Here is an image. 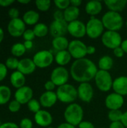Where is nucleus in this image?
<instances>
[{"label":"nucleus","instance_id":"9d476101","mask_svg":"<svg viewBox=\"0 0 127 128\" xmlns=\"http://www.w3.org/2000/svg\"><path fill=\"white\" fill-rule=\"evenodd\" d=\"M70 75V72L65 67L58 66L52 70L50 75V80H52L56 86L59 87L67 83Z\"/></svg>","mask_w":127,"mask_h":128},{"label":"nucleus","instance_id":"de8ad7c7","mask_svg":"<svg viewBox=\"0 0 127 128\" xmlns=\"http://www.w3.org/2000/svg\"><path fill=\"white\" fill-rule=\"evenodd\" d=\"M15 2L14 0H0V7L7 8Z\"/></svg>","mask_w":127,"mask_h":128},{"label":"nucleus","instance_id":"58836bf2","mask_svg":"<svg viewBox=\"0 0 127 128\" xmlns=\"http://www.w3.org/2000/svg\"><path fill=\"white\" fill-rule=\"evenodd\" d=\"M35 34L34 32L33 31V29L31 28H28L25 31V32L22 34V38L24 39V40H31L32 41L34 38H35Z\"/></svg>","mask_w":127,"mask_h":128},{"label":"nucleus","instance_id":"f3484780","mask_svg":"<svg viewBox=\"0 0 127 128\" xmlns=\"http://www.w3.org/2000/svg\"><path fill=\"white\" fill-rule=\"evenodd\" d=\"M34 120L35 123L41 128H49L53 121L52 114L45 110H40L34 114Z\"/></svg>","mask_w":127,"mask_h":128},{"label":"nucleus","instance_id":"c756f323","mask_svg":"<svg viewBox=\"0 0 127 128\" xmlns=\"http://www.w3.org/2000/svg\"><path fill=\"white\" fill-rule=\"evenodd\" d=\"M33 31L37 38H43L49 33V28L43 22H38L34 26Z\"/></svg>","mask_w":127,"mask_h":128},{"label":"nucleus","instance_id":"a19ab883","mask_svg":"<svg viewBox=\"0 0 127 128\" xmlns=\"http://www.w3.org/2000/svg\"><path fill=\"white\" fill-rule=\"evenodd\" d=\"M7 15L10 18V20H13V19H16V18H19V11L17 8H11L8 10L7 12Z\"/></svg>","mask_w":127,"mask_h":128},{"label":"nucleus","instance_id":"ddd939ff","mask_svg":"<svg viewBox=\"0 0 127 128\" xmlns=\"http://www.w3.org/2000/svg\"><path fill=\"white\" fill-rule=\"evenodd\" d=\"M124 104V98L115 92L111 93L105 99V105L109 110H118Z\"/></svg>","mask_w":127,"mask_h":128},{"label":"nucleus","instance_id":"412c9836","mask_svg":"<svg viewBox=\"0 0 127 128\" xmlns=\"http://www.w3.org/2000/svg\"><path fill=\"white\" fill-rule=\"evenodd\" d=\"M85 10L91 16H95L101 13L103 10V3L99 0L89 1L86 3Z\"/></svg>","mask_w":127,"mask_h":128},{"label":"nucleus","instance_id":"bb28decb","mask_svg":"<svg viewBox=\"0 0 127 128\" xmlns=\"http://www.w3.org/2000/svg\"><path fill=\"white\" fill-rule=\"evenodd\" d=\"M72 59V56L68 50L59 51L57 52L55 56V62L61 67H64L65 65L68 64Z\"/></svg>","mask_w":127,"mask_h":128},{"label":"nucleus","instance_id":"423d86ee","mask_svg":"<svg viewBox=\"0 0 127 128\" xmlns=\"http://www.w3.org/2000/svg\"><path fill=\"white\" fill-rule=\"evenodd\" d=\"M95 84L97 88L103 92H108L112 88L113 79L109 71L98 70L95 78Z\"/></svg>","mask_w":127,"mask_h":128},{"label":"nucleus","instance_id":"4c0bfd02","mask_svg":"<svg viewBox=\"0 0 127 128\" xmlns=\"http://www.w3.org/2000/svg\"><path fill=\"white\" fill-rule=\"evenodd\" d=\"M19 128H33V122L28 118H23L19 124Z\"/></svg>","mask_w":127,"mask_h":128},{"label":"nucleus","instance_id":"e2e57ef3","mask_svg":"<svg viewBox=\"0 0 127 128\" xmlns=\"http://www.w3.org/2000/svg\"></svg>","mask_w":127,"mask_h":128},{"label":"nucleus","instance_id":"a18cd8bd","mask_svg":"<svg viewBox=\"0 0 127 128\" xmlns=\"http://www.w3.org/2000/svg\"><path fill=\"white\" fill-rule=\"evenodd\" d=\"M79 128H95V126L94 125L93 123L88 121H82L79 124Z\"/></svg>","mask_w":127,"mask_h":128},{"label":"nucleus","instance_id":"e433bc0d","mask_svg":"<svg viewBox=\"0 0 127 128\" xmlns=\"http://www.w3.org/2000/svg\"><path fill=\"white\" fill-rule=\"evenodd\" d=\"M20 108H21V104L15 99L10 100L8 104V110L12 113H16L19 112L20 110Z\"/></svg>","mask_w":127,"mask_h":128},{"label":"nucleus","instance_id":"c9c22d12","mask_svg":"<svg viewBox=\"0 0 127 128\" xmlns=\"http://www.w3.org/2000/svg\"><path fill=\"white\" fill-rule=\"evenodd\" d=\"M54 4L57 7L58 10H64L68 7L70 6V0H55L54 1Z\"/></svg>","mask_w":127,"mask_h":128},{"label":"nucleus","instance_id":"4468645a","mask_svg":"<svg viewBox=\"0 0 127 128\" xmlns=\"http://www.w3.org/2000/svg\"><path fill=\"white\" fill-rule=\"evenodd\" d=\"M78 98L85 103H90L94 95L93 86L89 82L80 83L77 88Z\"/></svg>","mask_w":127,"mask_h":128},{"label":"nucleus","instance_id":"c03bdc74","mask_svg":"<svg viewBox=\"0 0 127 128\" xmlns=\"http://www.w3.org/2000/svg\"><path fill=\"white\" fill-rule=\"evenodd\" d=\"M113 53L117 58H122L125 54V52H124V50L121 48V46L117 47L115 50H113Z\"/></svg>","mask_w":127,"mask_h":128},{"label":"nucleus","instance_id":"cd10ccee","mask_svg":"<svg viewBox=\"0 0 127 128\" xmlns=\"http://www.w3.org/2000/svg\"><path fill=\"white\" fill-rule=\"evenodd\" d=\"M114 66V60L109 56H103L98 61V68L100 70L109 71Z\"/></svg>","mask_w":127,"mask_h":128},{"label":"nucleus","instance_id":"0eeeda50","mask_svg":"<svg viewBox=\"0 0 127 128\" xmlns=\"http://www.w3.org/2000/svg\"><path fill=\"white\" fill-rule=\"evenodd\" d=\"M37 68L43 69L49 67L55 60L53 53L46 50H43L37 52L32 58Z\"/></svg>","mask_w":127,"mask_h":128},{"label":"nucleus","instance_id":"6e6552de","mask_svg":"<svg viewBox=\"0 0 127 128\" xmlns=\"http://www.w3.org/2000/svg\"><path fill=\"white\" fill-rule=\"evenodd\" d=\"M103 44L111 50H115L121 46L123 42L122 37L118 32L106 31L101 37Z\"/></svg>","mask_w":127,"mask_h":128},{"label":"nucleus","instance_id":"09e8293b","mask_svg":"<svg viewBox=\"0 0 127 128\" xmlns=\"http://www.w3.org/2000/svg\"><path fill=\"white\" fill-rule=\"evenodd\" d=\"M109 128H126L124 125L122 124L121 122H112L109 125Z\"/></svg>","mask_w":127,"mask_h":128},{"label":"nucleus","instance_id":"b1692460","mask_svg":"<svg viewBox=\"0 0 127 128\" xmlns=\"http://www.w3.org/2000/svg\"><path fill=\"white\" fill-rule=\"evenodd\" d=\"M40 20V14L34 10H28L22 16V20L28 26H35L38 23Z\"/></svg>","mask_w":127,"mask_h":128},{"label":"nucleus","instance_id":"603ef678","mask_svg":"<svg viewBox=\"0 0 127 128\" xmlns=\"http://www.w3.org/2000/svg\"><path fill=\"white\" fill-rule=\"evenodd\" d=\"M26 50H31L33 46H34V44H33V41H31V40H25L24 43H23Z\"/></svg>","mask_w":127,"mask_h":128},{"label":"nucleus","instance_id":"a211bd4d","mask_svg":"<svg viewBox=\"0 0 127 128\" xmlns=\"http://www.w3.org/2000/svg\"><path fill=\"white\" fill-rule=\"evenodd\" d=\"M36 68L37 67L32 58H24L19 60L17 70H19V72H21L22 74L25 76L33 74L35 71Z\"/></svg>","mask_w":127,"mask_h":128},{"label":"nucleus","instance_id":"4d7b16f0","mask_svg":"<svg viewBox=\"0 0 127 128\" xmlns=\"http://www.w3.org/2000/svg\"><path fill=\"white\" fill-rule=\"evenodd\" d=\"M4 30L1 27H0V44L4 40Z\"/></svg>","mask_w":127,"mask_h":128},{"label":"nucleus","instance_id":"aec40b11","mask_svg":"<svg viewBox=\"0 0 127 128\" xmlns=\"http://www.w3.org/2000/svg\"><path fill=\"white\" fill-rule=\"evenodd\" d=\"M58 97L55 92H43L39 99L41 106L44 108H51L57 102Z\"/></svg>","mask_w":127,"mask_h":128},{"label":"nucleus","instance_id":"ea45409f","mask_svg":"<svg viewBox=\"0 0 127 128\" xmlns=\"http://www.w3.org/2000/svg\"><path fill=\"white\" fill-rule=\"evenodd\" d=\"M7 70L6 65L4 63L0 62V82L5 80V78L7 76Z\"/></svg>","mask_w":127,"mask_h":128},{"label":"nucleus","instance_id":"f257e3e1","mask_svg":"<svg viewBox=\"0 0 127 128\" xmlns=\"http://www.w3.org/2000/svg\"><path fill=\"white\" fill-rule=\"evenodd\" d=\"M98 71L96 64L88 58L75 60L71 64L70 74L76 82H89L94 80Z\"/></svg>","mask_w":127,"mask_h":128},{"label":"nucleus","instance_id":"864d4df0","mask_svg":"<svg viewBox=\"0 0 127 128\" xmlns=\"http://www.w3.org/2000/svg\"><path fill=\"white\" fill-rule=\"evenodd\" d=\"M57 128H76V127L72 125V124H69V123H67V122H64V123L60 124L57 127Z\"/></svg>","mask_w":127,"mask_h":128},{"label":"nucleus","instance_id":"9b49d317","mask_svg":"<svg viewBox=\"0 0 127 128\" xmlns=\"http://www.w3.org/2000/svg\"><path fill=\"white\" fill-rule=\"evenodd\" d=\"M7 30L11 37L19 38L22 36L23 33L26 30V25L21 18L10 20L7 26Z\"/></svg>","mask_w":127,"mask_h":128},{"label":"nucleus","instance_id":"bf43d9fd","mask_svg":"<svg viewBox=\"0 0 127 128\" xmlns=\"http://www.w3.org/2000/svg\"><path fill=\"white\" fill-rule=\"evenodd\" d=\"M1 124H2V123H1V121H0V126L1 125Z\"/></svg>","mask_w":127,"mask_h":128},{"label":"nucleus","instance_id":"2f4dec72","mask_svg":"<svg viewBox=\"0 0 127 128\" xmlns=\"http://www.w3.org/2000/svg\"><path fill=\"white\" fill-rule=\"evenodd\" d=\"M123 112L121 110H109L108 113V118L112 122H121L123 117Z\"/></svg>","mask_w":127,"mask_h":128},{"label":"nucleus","instance_id":"72a5a7b5","mask_svg":"<svg viewBox=\"0 0 127 128\" xmlns=\"http://www.w3.org/2000/svg\"><path fill=\"white\" fill-rule=\"evenodd\" d=\"M19 60L17 58L12 56V57H8L6 59L4 64L6 65L8 70H16L19 66Z\"/></svg>","mask_w":127,"mask_h":128},{"label":"nucleus","instance_id":"f704fd0d","mask_svg":"<svg viewBox=\"0 0 127 128\" xmlns=\"http://www.w3.org/2000/svg\"><path fill=\"white\" fill-rule=\"evenodd\" d=\"M27 106L28 109L30 112H33V113H37V112H39L41 109V105L39 100H36V99H31L28 104H27Z\"/></svg>","mask_w":127,"mask_h":128},{"label":"nucleus","instance_id":"393cba45","mask_svg":"<svg viewBox=\"0 0 127 128\" xmlns=\"http://www.w3.org/2000/svg\"><path fill=\"white\" fill-rule=\"evenodd\" d=\"M70 41L65 36H61L54 38L52 40V46L57 52L67 50Z\"/></svg>","mask_w":127,"mask_h":128},{"label":"nucleus","instance_id":"5fc2aeb1","mask_svg":"<svg viewBox=\"0 0 127 128\" xmlns=\"http://www.w3.org/2000/svg\"><path fill=\"white\" fill-rule=\"evenodd\" d=\"M121 122L124 125V127L127 128V110L123 113V117H122V119H121Z\"/></svg>","mask_w":127,"mask_h":128},{"label":"nucleus","instance_id":"5701e85b","mask_svg":"<svg viewBox=\"0 0 127 128\" xmlns=\"http://www.w3.org/2000/svg\"><path fill=\"white\" fill-rule=\"evenodd\" d=\"M104 4L110 11L120 13L126 8L127 0H106Z\"/></svg>","mask_w":127,"mask_h":128},{"label":"nucleus","instance_id":"8fccbe9b","mask_svg":"<svg viewBox=\"0 0 127 128\" xmlns=\"http://www.w3.org/2000/svg\"><path fill=\"white\" fill-rule=\"evenodd\" d=\"M96 47L94 46L90 45L87 46V55H94L96 52Z\"/></svg>","mask_w":127,"mask_h":128},{"label":"nucleus","instance_id":"20e7f679","mask_svg":"<svg viewBox=\"0 0 127 128\" xmlns=\"http://www.w3.org/2000/svg\"><path fill=\"white\" fill-rule=\"evenodd\" d=\"M55 93L58 100L63 104H73L78 98L77 88L73 85L68 83L58 87Z\"/></svg>","mask_w":127,"mask_h":128},{"label":"nucleus","instance_id":"f8f14e48","mask_svg":"<svg viewBox=\"0 0 127 128\" xmlns=\"http://www.w3.org/2000/svg\"><path fill=\"white\" fill-rule=\"evenodd\" d=\"M67 32L76 39L79 40V38L86 35V24L79 20L69 22L67 26Z\"/></svg>","mask_w":127,"mask_h":128},{"label":"nucleus","instance_id":"6e6d98bb","mask_svg":"<svg viewBox=\"0 0 127 128\" xmlns=\"http://www.w3.org/2000/svg\"><path fill=\"white\" fill-rule=\"evenodd\" d=\"M121 48L124 50V52L125 53H127V39H125L123 40L122 44H121Z\"/></svg>","mask_w":127,"mask_h":128},{"label":"nucleus","instance_id":"79ce46f5","mask_svg":"<svg viewBox=\"0 0 127 128\" xmlns=\"http://www.w3.org/2000/svg\"><path fill=\"white\" fill-rule=\"evenodd\" d=\"M56 86L54 84V82L52 80H48L44 84V88L46 92H54Z\"/></svg>","mask_w":127,"mask_h":128},{"label":"nucleus","instance_id":"1a4fd4ad","mask_svg":"<svg viewBox=\"0 0 127 128\" xmlns=\"http://www.w3.org/2000/svg\"><path fill=\"white\" fill-rule=\"evenodd\" d=\"M87 45L79 39H75L70 41L68 46V52L70 53L72 58L81 59L85 58L87 56Z\"/></svg>","mask_w":127,"mask_h":128},{"label":"nucleus","instance_id":"052dcab7","mask_svg":"<svg viewBox=\"0 0 127 128\" xmlns=\"http://www.w3.org/2000/svg\"><path fill=\"white\" fill-rule=\"evenodd\" d=\"M52 128V127H49V128Z\"/></svg>","mask_w":127,"mask_h":128},{"label":"nucleus","instance_id":"6ab92c4d","mask_svg":"<svg viewBox=\"0 0 127 128\" xmlns=\"http://www.w3.org/2000/svg\"><path fill=\"white\" fill-rule=\"evenodd\" d=\"M112 89L114 92L122 95H127V76H121L114 80Z\"/></svg>","mask_w":127,"mask_h":128},{"label":"nucleus","instance_id":"7c9ffc66","mask_svg":"<svg viewBox=\"0 0 127 128\" xmlns=\"http://www.w3.org/2000/svg\"><path fill=\"white\" fill-rule=\"evenodd\" d=\"M26 52V49L23 43H16L12 45L10 48V52L13 57L18 58L22 56Z\"/></svg>","mask_w":127,"mask_h":128},{"label":"nucleus","instance_id":"c85d7f7f","mask_svg":"<svg viewBox=\"0 0 127 128\" xmlns=\"http://www.w3.org/2000/svg\"><path fill=\"white\" fill-rule=\"evenodd\" d=\"M11 89L5 85L0 86V106L9 104L11 98Z\"/></svg>","mask_w":127,"mask_h":128},{"label":"nucleus","instance_id":"3c124183","mask_svg":"<svg viewBox=\"0 0 127 128\" xmlns=\"http://www.w3.org/2000/svg\"><path fill=\"white\" fill-rule=\"evenodd\" d=\"M70 5L76 8H79L82 4V0H70Z\"/></svg>","mask_w":127,"mask_h":128},{"label":"nucleus","instance_id":"dca6fc26","mask_svg":"<svg viewBox=\"0 0 127 128\" xmlns=\"http://www.w3.org/2000/svg\"><path fill=\"white\" fill-rule=\"evenodd\" d=\"M68 23L64 20H53L49 26L50 34L54 38L64 36L67 32Z\"/></svg>","mask_w":127,"mask_h":128},{"label":"nucleus","instance_id":"39448f33","mask_svg":"<svg viewBox=\"0 0 127 128\" xmlns=\"http://www.w3.org/2000/svg\"><path fill=\"white\" fill-rule=\"evenodd\" d=\"M104 26L101 20L91 16L86 23V35L91 39H97L104 33Z\"/></svg>","mask_w":127,"mask_h":128},{"label":"nucleus","instance_id":"473e14b6","mask_svg":"<svg viewBox=\"0 0 127 128\" xmlns=\"http://www.w3.org/2000/svg\"><path fill=\"white\" fill-rule=\"evenodd\" d=\"M35 5L38 10L42 12L47 11L51 7L50 0H37L35 1Z\"/></svg>","mask_w":127,"mask_h":128},{"label":"nucleus","instance_id":"4be33fe9","mask_svg":"<svg viewBox=\"0 0 127 128\" xmlns=\"http://www.w3.org/2000/svg\"><path fill=\"white\" fill-rule=\"evenodd\" d=\"M25 76L19 70H16L11 73L10 76V82L11 86L16 89H18L25 86Z\"/></svg>","mask_w":127,"mask_h":128},{"label":"nucleus","instance_id":"680f3d73","mask_svg":"<svg viewBox=\"0 0 127 128\" xmlns=\"http://www.w3.org/2000/svg\"><path fill=\"white\" fill-rule=\"evenodd\" d=\"M126 25H127V21H126Z\"/></svg>","mask_w":127,"mask_h":128},{"label":"nucleus","instance_id":"13d9d810","mask_svg":"<svg viewBox=\"0 0 127 128\" xmlns=\"http://www.w3.org/2000/svg\"><path fill=\"white\" fill-rule=\"evenodd\" d=\"M17 2L19 4H27L28 3H30L31 1L30 0H18Z\"/></svg>","mask_w":127,"mask_h":128},{"label":"nucleus","instance_id":"7ed1b4c3","mask_svg":"<svg viewBox=\"0 0 127 128\" xmlns=\"http://www.w3.org/2000/svg\"><path fill=\"white\" fill-rule=\"evenodd\" d=\"M104 28L107 31L118 32L121 30L124 24V18L121 13L114 12V11H107L106 12L102 19H101Z\"/></svg>","mask_w":127,"mask_h":128},{"label":"nucleus","instance_id":"49530a36","mask_svg":"<svg viewBox=\"0 0 127 128\" xmlns=\"http://www.w3.org/2000/svg\"><path fill=\"white\" fill-rule=\"evenodd\" d=\"M0 128H19V127L18 124H16L14 122H7L2 123L1 125L0 126Z\"/></svg>","mask_w":127,"mask_h":128},{"label":"nucleus","instance_id":"37998d69","mask_svg":"<svg viewBox=\"0 0 127 128\" xmlns=\"http://www.w3.org/2000/svg\"><path fill=\"white\" fill-rule=\"evenodd\" d=\"M53 18L54 20H64V10H57L54 12L53 14Z\"/></svg>","mask_w":127,"mask_h":128},{"label":"nucleus","instance_id":"f03ea898","mask_svg":"<svg viewBox=\"0 0 127 128\" xmlns=\"http://www.w3.org/2000/svg\"><path fill=\"white\" fill-rule=\"evenodd\" d=\"M64 118L66 122L73 125L79 126V124L83 121L84 110L81 105L76 103L69 104L64 110Z\"/></svg>","mask_w":127,"mask_h":128},{"label":"nucleus","instance_id":"2eb2a0df","mask_svg":"<svg viewBox=\"0 0 127 128\" xmlns=\"http://www.w3.org/2000/svg\"><path fill=\"white\" fill-rule=\"evenodd\" d=\"M33 90L28 86H24L16 90L14 93V99L17 100L21 105L27 104L31 99H33Z\"/></svg>","mask_w":127,"mask_h":128},{"label":"nucleus","instance_id":"a878e982","mask_svg":"<svg viewBox=\"0 0 127 128\" xmlns=\"http://www.w3.org/2000/svg\"><path fill=\"white\" fill-rule=\"evenodd\" d=\"M79 15H80L79 8L76 7H73L72 5H70L66 10H64V18L67 23L77 20Z\"/></svg>","mask_w":127,"mask_h":128}]
</instances>
